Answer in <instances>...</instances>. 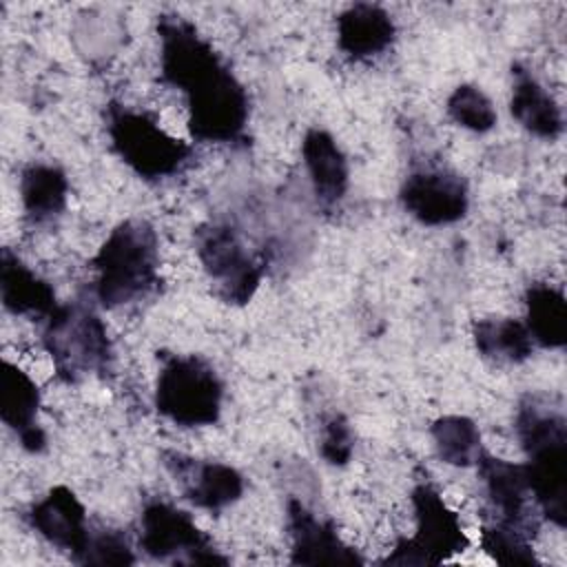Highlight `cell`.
<instances>
[{
	"label": "cell",
	"mask_w": 567,
	"mask_h": 567,
	"mask_svg": "<svg viewBox=\"0 0 567 567\" xmlns=\"http://www.w3.org/2000/svg\"><path fill=\"white\" fill-rule=\"evenodd\" d=\"M512 117L540 140H556L565 128L563 111L551 93L520 64H512Z\"/></svg>",
	"instance_id": "19"
},
{
	"label": "cell",
	"mask_w": 567,
	"mask_h": 567,
	"mask_svg": "<svg viewBox=\"0 0 567 567\" xmlns=\"http://www.w3.org/2000/svg\"><path fill=\"white\" fill-rule=\"evenodd\" d=\"M516 434L527 456L523 463L529 494L556 527L567 525V421L536 396L516 410Z\"/></svg>",
	"instance_id": "2"
},
{
	"label": "cell",
	"mask_w": 567,
	"mask_h": 567,
	"mask_svg": "<svg viewBox=\"0 0 567 567\" xmlns=\"http://www.w3.org/2000/svg\"><path fill=\"white\" fill-rule=\"evenodd\" d=\"M195 250L221 301L246 306L255 297L264 277V264L248 252L233 226L217 221L199 226L195 233Z\"/></svg>",
	"instance_id": "8"
},
{
	"label": "cell",
	"mask_w": 567,
	"mask_h": 567,
	"mask_svg": "<svg viewBox=\"0 0 567 567\" xmlns=\"http://www.w3.org/2000/svg\"><path fill=\"white\" fill-rule=\"evenodd\" d=\"M472 339L478 354L496 363H523L534 350V339L525 321L512 317L474 321Z\"/></svg>",
	"instance_id": "22"
},
{
	"label": "cell",
	"mask_w": 567,
	"mask_h": 567,
	"mask_svg": "<svg viewBox=\"0 0 567 567\" xmlns=\"http://www.w3.org/2000/svg\"><path fill=\"white\" fill-rule=\"evenodd\" d=\"M140 547L157 560L173 558L188 565H226L213 540L193 516L166 501H148L140 514Z\"/></svg>",
	"instance_id": "9"
},
{
	"label": "cell",
	"mask_w": 567,
	"mask_h": 567,
	"mask_svg": "<svg viewBox=\"0 0 567 567\" xmlns=\"http://www.w3.org/2000/svg\"><path fill=\"white\" fill-rule=\"evenodd\" d=\"M135 556L128 540L113 529H91V538L80 565H133Z\"/></svg>",
	"instance_id": "26"
},
{
	"label": "cell",
	"mask_w": 567,
	"mask_h": 567,
	"mask_svg": "<svg viewBox=\"0 0 567 567\" xmlns=\"http://www.w3.org/2000/svg\"><path fill=\"white\" fill-rule=\"evenodd\" d=\"M396 38L392 16L372 2H354L337 18V44L350 60H368L390 49Z\"/></svg>",
	"instance_id": "17"
},
{
	"label": "cell",
	"mask_w": 567,
	"mask_h": 567,
	"mask_svg": "<svg viewBox=\"0 0 567 567\" xmlns=\"http://www.w3.org/2000/svg\"><path fill=\"white\" fill-rule=\"evenodd\" d=\"M301 157L317 202L326 208L337 206L350 184L348 159L337 140L323 128H310L301 142Z\"/></svg>",
	"instance_id": "18"
},
{
	"label": "cell",
	"mask_w": 567,
	"mask_h": 567,
	"mask_svg": "<svg viewBox=\"0 0 567 567\" xmlns=\"http://www.w3.org/2000/svg\"><path fill=\"white\" fill-rule=\"evenodd\" d=\"M476 470L496 520L520 525L529 532L536 529L538 523L527 509V498H532V494L523 463H514L483 450L476 461Z\"/></svg>",
	"instance_id": "15"
},
{
	"label": "cell",
	"mask_w": 567,
	"mask_h": 567,
	"mask_svg": "<svg viewBox=\"0 0 567 567\" xmlns=\"http://www.w3.org/2000/svg\"><path fill=\"white\" fill-rule=\"evenodd\" d=\"M95 299L102 308H120L151 295L159 284L157 233L144 219L120 221L93 261Z\"/></svg>",
	"instance_id": "3"
},
{
	"label": "cell",
	"mask_w": 567,
	"mask_h": 567,
	"mask_svg": "<svg viewBox=\"0 0 567 567\" xmlns=\"http://www.w3.org/2000/svg\"><path fill=\"white\" fill-rule=\"evenodd\" d=\"M20 202L27 217L35 224L58 217L66 208L69 177L66 173L47 162H33L20 173Z\"/></svg>",
	"instance_id": "20"
},
{
	"label": "cell",
	"mask_w": 567,
	"mask_h": 567,
	"mask_svg": "<svg viewBox=\"0 0 567 567\" xmlns=\"http://www.w3.org/2000/svg\"><path fill=\"white\" fill-rule=\"evenodd\" d=\"M40 403V388L31 374L4 359L0 372V419L29 454L47 450V434L38 421Z\"/></svg>",
	"instance_id": "14"
},
{
	"label": "cell",
	"mask_w": 567,
	"mask_h": 567,
	"mask_svg": "<svg viewBox=\"0 0 567 567\" xmlns=\"http://www.w3.org/2000/svg\"><path fill=\"white\" fill-rule=\"evenodd\" d=\"M354 450V434L343 414H332L323 423V434H321V445L319 452L330 465H346L352 456Z\"/></svg>",
	"instance_id": "27"
},
{
	"label": "cell",
	"mask_w": 567,
	"mask_h": 567,
	"mask_svg": "<svg viewBox=\"0 0 567 567\" xmlns=\"http://www.w3.org/2000/svg\"><path fill=\"white\" fill-rule=\"evenodd\" d=\"M290 563L295 565H361L363 558L337 534L330 520L317 518L299 498L288 505Z\"/></svg>",
	"instance_id": "13"
},
{
	"label": "cell",
	"mask_w": 567,
	"mask_h": 567,
	"mask_svg": "<svg viewBox=\"0 0 567 567\" xmlns=\"http://www.w3.org/2000/svg\"><path fill=\"white\" fill-rule=\"evenodd\" d=\"M0 299L7 312L47 321L58 310L53 286L9 248L0 252Z\"/></svg>",
	"instance_id": "16"
},
{
	"label": "cell",
	"mask_w": 567,
	"mask_h": 567,
	"mask_svg": "<svg viewBox=\"0 0 567 567\" xmlns=\"http://www.w3.org/2000/svg\"><path fill=\"white\" fill-rule=\"evenodd\" d=\"M414 534L401 536L385 565H441L470 547V536L458 514L447 505L441 492L421 481L412 489Z\"/></svg>",
	"instance_id": "7"
},
{
	"label": "cell",
	"mask_w": 567,
	"mask_h": 567,
	"mask_svg": "<svg viewBox=\"0 0 567 567\" xmlns=\"http://www.w3.org/2000/svg\"><path fill=\"white\" fill-rule=\"evenodd\" d=\"M224 383L217 370L197 354H164L155 379L157 412L179 427H204L219 421Z\"/></svg>",
	"instance_id": "5"
},
{
	"label": "cell",
	"mask_w": 567,
	"mask_h": 567,
	"mask_svg": "<svg viewBox=\"0 0 567 567\" xmlns=\"http://www.w3.org/2000/svg\"><path fill=\"white\" fill-rule=\"evenodd\" d=\"M159 73L162 82L182 91L193 140L230 144L244 137L248 93L213 44L182 16H162Z\"/></svg>",
	"instance_id": "1"
},
{
	"label": "cell",
	"mask_w": 567,
	"mask_h": 567,
	"mask_svg": "<svg viewBox=\"0 0 567 567\" xmlns=\"http://www.w3.org/2000/svg\"><path fill=\"white\" fill-rule=\"evenodd\" d=\"M525 326L540 348H563L567 343V301L551 284H532L525 290Z\"/></svg>",
	"instance_id": "21"
},
{
	"label": "cell",
	"mask_w": 567,
	"mask_h": 567,
	"mask_svg": "<svg viewBox=\"0 0 567 567\" xmlns=\"http://www.w3.org/2000/svg\"><path fill=\"white\" fill-rule=\"evenodd\" d=\"M27 520L47 543L71 554L75 563L82 560L91 538V525L82 501L71 487H51L29 507Z\"/></svg>",
	"instance_id": "12"
},
{
	"label": "cell",
	"mask_w": 567,
	"mask_h": 567,
	"mask_svg": "<svg viewBox=\"0 0 567 567\" xmlns=\"http://www.w3.org/2000/svg\"><path fill=\"white\" fill-rule=\"evenodd\" d=\"M162 463L195 507L219 512L244 494V476L228 463L202 461L182 452H164Z\"/></svg>",
	"instance_id": "11"
},
{
	"label": "cell",
	"mask_w": 567,
	"mask_h": 567,
	"mask_svg": "<svg viewBox=\"0 0 567 567\" xmlns=\"http://www.w3.org/2000/svg\"><path fill=\"white\" fill-rule=\"evenodd\" d=\"M399 199L403 210L419 224L447 226L467 215L470 188L454 171L419 168L403 179Z\"/></svg>",
	"instance_id": "10"
},
{
	"label": "cell",
	"mask_w": 567,
	"mask_h": 567,
	"mask_svg": "<svg viewBox=\"0 0 567 567\" xmlns=\"http://www.w3.org/2000/svg\"><path fill=\"white\" fill-rule=\"evenodd\" d=\"M106 133L113 153L142 179L157 182L182 173L193 159V146L171 135L151 113L111 102Z\"/></svg>",
	"instance_id": "4"
},
{
	"label": "cell",
	"mask_w": 567,
	"mask_h": 567,
	"mask_svg": "<svg viewBox=\"0 0 567 567\" xmlns=\"http://www.w3.org/2000/svg\"><path fill=\"white\" fill-rule=\"evenodd\" d=\"M430 436L439 458L452 467L476 465L483 441L478 425L463 414H443L430 425Z\"/></svg>",
	"instance_id": "23"
},
{
	"label": "cell",
	"mask_w": 567,
	"mask_h": 567,
	"mask_svg": "<svg viewBox=\"0 0 567 567\" xmlns=\"http://www.w3.org/2000/svg\"><path fill=\"white\" fill-rule=\"evenodd\" d=\"M42 346L64 383H78L89 374L111 368L113 350L104 321L82 303H60L44 321Z\"/></svg>",
	"instance_id": "6"
},
{
	"label": "cell",
	"mask_w": 567,
	"mask_h": 567,
	"mask_svg": "<svg viewBox=\"0 0 567 567\" xmlns=\"http://www.w3.org/2000/svg\"><path fill=\"white\" fill-rule=\"evenodd\" d=\"M447 115L472 133H487L496 126V109L476 84H458L447 97Z\"/></svg>",
	"instance_id": "25"
},
{
	"label": "cell",
	"mask_w": 567,
	"mask_h": 567,
	"mask_svg": "<svg viewBox=\"0 0 567 567\" xmlns=\"http://www.w3.org/2000/svg\"><path fill=\"white\" fill-rule=\"evenodd\" d=\"M532 536L534 532L520 525L494 518L481 527V549L498 565H538Z\"/></svg>",
	"instance_id": "24"
}]
</instances>
